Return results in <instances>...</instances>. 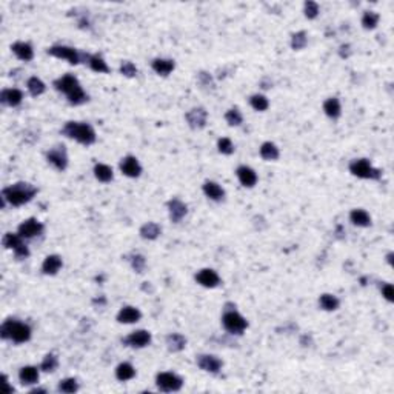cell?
Returning a JSON list of instances; mask_svg holds the SVG:
<instances>
[{"label": "cell", "mask_w": 394, "mask_h": 394, "mask_svg": "<svg viewBox=\"0 0 394 394\" xmlns=\"http://www.w3.org/2000/svg\"><path fill=\"white\" fill-rule=\"evenodd\" d=\"M54 87L57 91L63 93L68 97V102L71 105H82L88 100L87 93L82 90L77 77H74L72 74H65L57 81H54Z\"/></svg>", "instance_id": "cell-1"}, {"label": "cell", "mask_w": 394, "mask_h": 394, "mask_svg": "<svg viewBox=\"0 0 394 394\" xmlns=\"http://www.w3.org/2000/svg\"><path fill=\"white\" fill-rule=\"evenodd\" d=\"M36 194H37V188L26 182H19V183H14V185L2 190V199L5 202L11 203L13 206H20V205L28 203L30 200H33V197Z\"/></svg>", "instance_id": "cell-2"}, {"label": "cell", "mask_w": 394, "mask_h": 394, "mask_svg": "<svg viewBox=\"0 0 394 394\" xmlns=\"http://www.w3.org/2000/svg\"><path fill=\"white\" fill-rule=\"evenodd\" d=\"M62 133L69 139H75L82 145H93L96 142V133L93 126L84 122H68L63 126Z\"/></svg>", "instance_id": "cell-3"}, {"label": "cell", "mask_w": 394, "mask_h": 394, "mask_svg": "<svg viewBox=\"0 0 394 394\" xmlns=\"http://www.w3.org/2000/svg\"><path fill=\"white\" fill-rule=\"evenodd\" d=\"M0 337L5 340L11 339L16 344H23V342H28L31 339V328L26 324L8 319L2 324V327H0Z\"/></svg>", "instance_id": "cell-4"}, {"label": "cell", "mask_w": 394, "mask_h": 394, "mask_svg": "<svg viewBox=\"0 0 394 394\" xmlns=\"http://www.w3.org/2000/svg\"><path fill=\"white\" fill-rule=\"evenodd\" d=\"M48 54L52 56V57H57V59H66L71 65H77L81 62L88 63V59H90V54H87V52H78L74 48L62 46V45L60 46H51L48 49Z\"/></svg>", "instance_id": "cell-5"}, {"label": "cell", "mask_w": 394, "mask_h": 394, "mask_svg": "<svg viewBox=\"0 0 394 394\" xmlns=\"http://www.w3.org/2000/svg\"><path fill=\"white\" fill-rule=\"evenodd\" d=\"M222 324L223 328L231 333V334H242L247 328H248V322L244 316L231 308H226L223 316H222Z\"/></svg>", "instance_id": "cell-6"}, {"label": "cell", "mask_w": 394, "mask_h": 394, "mask_svg": "<svg viewBox=\"0 0 394 394\" xmlns=\"http://www.w3.org/2000/svg\"><path fill=\"white\" fill-rule=\"evenodd\" d=\"M350 173L359 179H370V180H379L382 177L380 170L374 168L370 161L366 159H356L350 164Z\"/></svg>", "instance_id": "cell-7"}, {"label": "cell", "mask_w": 394, "mask_h": 394, "mask_svg": "<svg viewBox=\"0 0 394 394\" xmlns=\"http://www.w3.org/2000/svg\"><path fill=\"white\" fill-rule=\"evenodd\" d=\"M2 244H4V247H5L7 250H13L16 259H19V260L26 259V257L30 256V250H28V247L23 244V238H22L19 232H17V234H14V232H7V234L4 235V239H2Z\"/></svg>", "instance_id": "cell-8"}, {"label": "cell", "mask_w": 394, "mask_h": 394, "mask_svg": "<svg viewBox=\"0 0 394 394\" xmlns=\"http://www.w3.org/2000/svg\"><path fill=\"white\" fill-rule=\"evenodd\" d=\"M155 383L161 391H179L183 386V379L174 373H159L155 377Z\"/></svg>", "instance_id": "cell-9"}, {"label": "cell", "mask_w": 394, "mask_h": 394, "mask_svg": "<svg viewBox=\"0 0 394 394\" xmlns=\"http://www.w3.org/2000/svg\"><path fill=\"white\" fill-rule=\"evenodd\" d=\"M46 159L52 167L60 171L66 170V167H68V154H66V149L63 145H57L54 148H51L46 154Z\"/></svg>", "instance_id": "cell-10"}, {"label": "cell", "mask_w": 394, "mask_h": 394, "mask_svg": "<svg viewBox=\"0 0 394 394\" xmlns=\"http://www.w3.org/2000/svg\"><path fill=\"white\" fill-rule=\"evenodd\" d=\"M196 363L200 370L206 371V373H213V374H217L220 370H222V360L216 356H211V354H200L197 356L196 359Z\"/></svg>", "instance_id": "cell-11"}, {"label": "cell", "mask_w": 394, "mask_h": 394, "mask_svg": "<svg viewBox=\"0 0 394 394\" xmlns=\"http://www.w3.org/2000/svg\"><path fill=\"white\" fill-rule=\"evenodd\" d=\"M122 342L131 348H143L151 344V334L145 330H139V331H134L129 336H126Z\"/></svg>", "instance_id": "cell-12"}, {"label": "cell", "mask_w": 394, "mask_h": 394, "mask_svg": "<svg viewBox=\"0 0 394 394\" xmlns=\"http://www.w3.org/2000/svg\"><path fill=\"white\" fill-rule=\"evenodd\" d=\"M42 231H43V225L37 219H28V220L22 222L19 226V234L23 239L36 238V235L42 234Z\"/></svg>", "instance_id": "cell-13"}, {"label": "cell", "mask_w": 394, "mask_h": 394, "mask_svg": "<svg viewBox=\"0 0 394 394\" xmlns=\"http://www.w3.org/2000/svg\"><path fill=\"white\" fill-rule=\"evenodd\" d=\"M120 171H122L125 176H128V177L136 179V177L140 176L142 167H140L139 161L136 159L134 155H126V157H123L122 162H120Z\"/></svg>", "instance_id": "cell-14"}, {"label": "cell", "mask_w": 394, "mask_h": 394, "mask_svg": "<svg viewBox=\"0 0 394 394\" xmlns=\"http://www.w3.org/2000/svg\"><path fill=\"white\" fill-rule=\"evenodd\" d=\"M196 280H197L199 285H202V286H205V288H216V286L220 283L219 274H217L214 270H209V268L200 270V271L196 274Z\"/></svg>", "instance_id": "cell-15"}, {"label": "cell", "mask_w": 394, "mask_h": 394, "mask_svg": "<svg viewBox=\"0 0 394 394\" xmlns=\"http://www.w3.org/2000/svg\"><path fill=\"white\" fill-rule=\"evenodd\" d=\"M168 211H170V219L174 223H179L188 213V206L183 203L180 199H171L168 202Z\"/></svg>", "instance_id": "cell-16"}, {"label": "cell", "mask_w": 394, "mask_h": 394, "mask_svg": "<svg viewBox=\"0 0 394 394\" xmlns=\"http://www.w3.org/2000/svg\"><path fill=\"white\" fill-rule=\"evenodd\" d=\"M206 117H208V114L203 108H194V110L187 113L188 125L193 129H202L206 125Z\"/></svg>", "instance_id": "cell-17"}, {"label": "cell", "mask_w": 394, "mask_h": 394, "mask_svg": "<svg viewBox=\"0 0 394 394\" xmlns=\"http://www.w3.org/2000/svg\"><path fill=\"white\" fill-rule=\"evenodd\" d=\"M142 318V312L134 306H125L117 314V322L120 324H136Z\"/></svg>", "instance_id": "cell-18"}, {"label": "cell", "mask_w": 394, "mask_h": 394, "mask_svg": "<svg viewBox=\"0 0 394 394\" xmlns=\"http://www.w3.org/2000/svg\"><path fill=\"white\" fill-rule=\"evenodd\" d=\"M62 257L57 256V254H51L48 256L45 260H43V265H42V271L43 274H48V276H54L59 273V270L62 268Z\"/></svg>", "instance_id": "cell-19"}, {"label": "cell", "mask_w": 394, "mask_h": 394, "mask_svg": "<svg viewBox=\"0 0 394 394\" xmlns=\"http://www.w3.org/2000/svg\"><path fill=\"white\" fill-rule=\"evenodd\" d=\"M23 100V94L20 90L11 88V90H4L0 93V102L4 105H8V107H17Z\"/></svg>", "instance_id": "cell-20"}, {"label": "cell", "mask_w": 394, "mask_h": 394, "mask_svg": "<svg viewBox=\"0 0 394 394\" xmlns=\"http://www.w3.org/2000/svg\"><path fill=\"white\" fill-rule=\"evenodd\" d=\"M238 177H239V182L247 188H253L257 183L256 171L253 168H250V167H245V165L238 168Z\"/></svg>", "instance_id": "cell-21"}, {"label": "cell", "mask_w": 394, "mask_h": 394, "mask_svg": "<svg viewBox=\"0 0 394 394\" xmlns=\"http://www.w3.org/2000/svg\"><path fill=\"white\" fill-rule=\"evenodd\" d=\"M13 52L20 59V60H25V62H30L33 60L34 57V51H33V46L30 43H25V42H16L13 46H11Z\"/></svg>", "instance_id": "cell-22"}, {"label": "cell", "mask_w": 394, "mask_h": 394, "mask_svg": "<svg viewBox=\"0 0 394 394\" xmlns=\"http://www.w3.org/2000/svg\"><path fill=\"white\" fill-rule=\"evenodd\" d=\"M19 379L23 385H33V383H37L39 380V370L36 368V366H23V368H20L19 371Z\"/></svg>", "instance_id": "cell-23"}, {"label": "cell", "mask_w": 394, "mask_h": 394, "mask_svg": "<svg viewBox=\"0 0 394 394\" xmlns=\"http://www.w3.org/2000/svg\"><path fill=\"white\" fill-rule=\"evenodd\" d=\"M167 347L171 353H179L187 347V339L179 333H171L167 336Z\"/></svg>", "instance_id": "cell-24"}, {"label": "cell", "mask_w": 394, "mask_h": 394, "mask_svg": "<svg viewBox=\"0 0 394 394\" xmlns=\"http://www.w3.org/2000/svg\"><path fill=\"white\" fill-rule=\"evenodd\" d=\"M203 193H205L206 197H209L211 200H216V202L223 200V197H225L223 188L219 187L216 182H205L203 183Z\"/></svg>", "instance_id": "cell-25"}, {"label": "cell", "mask_w": 394, "mask_h": 394, "mask_svg": "<svg viewBox=\"0 0 394 394\" xmlns=\"http://www.w3.org/2000/svg\"><path fill=\"white\" fill-rule=\"evenodd\" d=\"M350 220H351L353 225H356V226H370V225H371V217H370V214L366 213L365 209H362V208L353 209V211L350 213Z\"/></svg>", "instance_id": "cell-26"}, {"label": "cell", "mask_w": 394, "mask_h": 394, "mask_svg": "<svg viewBox=\"0 0 394 394\" xmlns=\"http://www.w3.org/2000/svg\"><path fill=\"white\" fill-rule=\"evenodd\" d=\"M151 66H152V69L157 72V74H161V75H168V74H171L173 71H174V62L173 60H170V59H154L152 60V63H151Z\"/></svg>", "instance_id": "cell-27"}, {"label": "cell", "mask_w": 394, "mask_h": 394, "mask_svg": "<svg viewBox=\"0 0 394 394\" xmlns=\"http://www.w3.org/2000/svg\"><path fill=\"white\" fill-rule=\"evenodd\" d=\"M324 111H325V114H327L328 117H331V119H337V117L340 116V113H342V108H340V102H339V99H336V97H330V99H327L325 103H324Z\"/></svg>", "instance_id": "cell-28"}, {"label": "cell", "mask_w": 394, "mask_h": 394, "mask_svg": "<svg viewBox=\"0 0 394 394\" xmlns=\"http://www.w3.org/2000/svg\"><path fill=\"white\" fill-rule=\"evenodd\" d=\"M161 232H162V228L154 222H148L140 228V235L143 239H148V241L157 239L161 235Z\"/></svg>", "instance_id": "cell-29"}, {"label": "cell", "mask_w": 394, "mask_h": 394, "mask_svg": "<svg viewBox=\"0 0 394 394\" xmlns=\"http://www.w3.org/2000/svg\"><path fill=\"white\" fill-rule=\"evenodd\" d=\"M94 176H96L97 180H100V182H103V183L111 182L113 177H114L113 168L108 167V165H105V164H97V165L94 167Z\"/></svg>", "instance_id": "cell-30"}, {"label": "cell", "mask_w": 394, "mask_h": 394, "mask_svg": "<svg viewBox=\"0 0 394 394\" xmlns=\"http://www.w3.org/2000/svg\"><path fill=\"white\" fill-rule=\"evenodd\" d=\"M136 376V370H134V366L131 365V363H128V362H123V363H120L117 368H116V377L119 379V380H122V382H125V380H129V379H133Z\"/></svg>", "instance_id": "cell-31"}, {"label": "cell", "mask_w": 394, "mask_h": 394, "mask_svg": "<svg viewBox=\"0 0 394 394\" xmlns=\"http://www.w3.org/2000/svg\"><path fill=\"white\" fill-rule=\"evenodd\" d=\"M260 157L265 161H276L279 159V148L273 142H265L260 146Z\"/></svg>", "instance_id": "cell-32"}, {"label": "cell", "mask_w": 394, "mask_h": 394, "mask_svg": "<svg viewBox=\"0 0 394 394\" xmlns=\"http://www.w3.org/2000/svg\"><path fill=\"white\" fill-rule=\"evenodd\" d=\"M319 305L322 306V309L325 311H336L340 305L339 299L333 294H322L319 299Z\"/></svg>", "instance_id": "cell-33"}, {"label": "cell", "mask_w": 394, "mask_h": 394, "mask_svg": "<svg viewBox=\"0 0 394 394\" xmlns=\"http://www.w3.org/2000/svg\"><path fill=\"white\" fill-rule=\"evenodd\" d=\"M59 366V360L54 354H46L40 363V370L45 371V373H52L56 371V368Z\"/></svg>", "instance_id": "cell-34"}, {"label": "cell", "mask_w": 394, "mask_h": 394, "mask_svg": "<svg viewBox=\"0 0 394 394\" xmlns=\"http://www.w3.org/2000/svg\"><path fill=\"white\" fill-rule=\"evenodd\" d=\"M26 87H28L30 94L34 96V97H37V96L45 93V84L40 81L39 77H31L28 81V84H26Z\"/></svg>", "instance_id": "cell-35"}, {"label": "cell", "mask_w": 394, "mask_h": 394, "mask_svg": "<svg viewBox=\"0 0 394 394\" xmlns=\"http://www.w3.org/2000/svg\"><path fill=\"white\" fill-rule=\"evenodd\" d=\"M379 23V14L374 11H366L362 17V25L365 30H374Z\"/></svg>", "instance_id": "cell-36"}, {"label": "cell", "mask_w": 394, "mask_h": 394, "mask_svg": "<svg viewBox=\"0 0 394 394\" xmlns=\"http://www.w3.org/2000/svg\"><path fill=\"white\" fill-rule=\"evenodd\" d=\"M250 103H251V107H253L256 111H265V110L270 107L268 99H267L265 96H262V94H254V96H251Z\"/></svg>", "instance_id": "cell-37"}, {"label": "cell", "mask_w": 394, "mask_h": 394, "mask_svg": "<svg viewBox=\"0 0 394 394\" xmlns=\"http://www.w3.org/2000/svg\"><path fill=\"white\" fill-rule=\"evenodd\" d=\"M90 68L96 72H110V66L107 65V62H105L100 56H91L90 62H88Z\"/></svg>", "instance_id": "cell-38"}, {"label": "cell", "mask_w": 394, "mask_h": 394, "mask_svg": "<svg viewBox=\"0 0 394 394\" xmlns=\"http://www.w3.org/2000/svg\"><path fill=\"white\" fill-rule=\"evenodd\" d=\"M308 43V37H306V33L305 31H299V33H294L293 37H291V48L299 51V49H303Z\"/></svg>", "instance_id": "cell-39"}, {"label": "cell", "mask_w": 394, "mask_h": 394, "mask_svg": "<svg viewBox=\"0 0 394 394\" xmlns=\"http://www.w3.org/2000/svg\"><path fill=\"white\" fill-rule=\"evenodd\" d=\"M57 389H59L60 392H68V394H71V392H75V391L78 389V383H77V380H75V379H72V377H68V379H63V380H60V383H59Z\"/></svg>", "instance_id": "cell-40"}, {"label": "cell", "mask_w": 394, "mask_h": 394, "mask_svg": "<svg viewBox=\"0 0 394 394\" xmlns=\"http://www.w3.org/2000/svg\"><path fill=\"white\" fill-rule=\"evenodd\" d=\"M225 120H226L228 125H231V126H239V125L242 123L244 117H242V114H241V111H239L238 108H232V110H228V111H226Z\"/></svg>", "instance_id": "cell-41"}, {"label": "cell", "mask_w": 394, "mask_h": 394, "mask_svg": "<svg viewBox=\"0 0 394 394\" xmlns=\"http://www.w3.org/2000/svg\"><path fill=\"white\" fill-rule=\"evenodd\" d=\"M217 148H219V152L226 154V155H229V154L234 152V145H232V142H231L228 137H222V139H219V142H217Z\"/></svg>", "instance_id": "cell-42"}, {"label": "cell", "mask_w": 394, "mask_h": 394, "mask_svg": "<svg viewBox=\"0 0 394 394\" xmlns=\"http://www.w3.org/2000/svg\"><path fill=\"white\" fill-rule=\"evenodd\" d=\"M305 16L308 19H316L319 16V5L316 2H311V0L305 2Z\"/></svg>", "instance_id": "cell-43"}, {"label": "cell", "mask_w": 394, "mask_h": 394, "mask_svg": "<svg viewBox=\"0 0 394 394\" xmlns=\"http://www.w3.org/2000/svg\"><path fill=\"white\" fill-rule=\"evenodd\" d=\"M120 72H122L123 75H126V77H134V75L137 74V68H136V65H134L133 62L125 60V62H122V65H120Z\"/></svg>", "instance_id": "cell-44"}, {"label": "cell", "mask_w": 394, "mask_h": 394, "mask_svg": "<svg viewBox=\"0 0 394 394\" xmlns=\"http://www.w3.org/2000/svg\"><path fill=\"white\" fill-rule=\"evenodd\" d=\"M131 265H133V268H134L136 273H143L145 265H146V260H145L143 256L136 254V256H133V259H131Z\"/></svg>", "instance_id": "cell-45"}, {"label": "cell", "mask_w": 394, "mask_h": 394, "mask_svg": "<svg viewBox=\"0 0 394 394\" xmlns=\"http://www.w3.org/2000/svg\"><path fill=\"white\" fill-rule=\"evenodd\" d=\"M199 84H200L202 87H206V88H208V87H209V88H213V87H214L211 75H209L208 72H205V71L199 72Z\"/></svg>", "instance_id": "cell-46"}, {"label": "cell", "mask_w": 394, "mask_h": 394, "mask_svg": "<svg viewBox=\"0 0 394 394\" xmlns=\"http://www.w3.org/2000/svg\"><path fill=\"white\" fill-rule=\"evenodd\" d=\"M382 296H383L388 302H392V300H394V290H392V285H391V283L382 285Z\"/></svg>", "instance_id": "cell-47"}, {"label": "cell", "mask_w": 394, "mask_h": 394, "mask_svg": "<svg viewBox=\"0 0 394 394\" xmlns=\"http://www.w3.org/2000/svg\"><path fill=\"white\" fill-rule=\"evenodd\" d=\"M350 56V45L340 46V57H348Z\"/></svg>", "instance_id": "cell-48"}, {"label": "cell", "mask_w": 394, "mask_h": 394, "mask_svg": "<svg viewBox=\"0 0 394 394\" xmlns=\"http://www.w3.org/2000/svg\"><path fill=\"white\" fill-rule=\"evenodd\" d=\"M31 392H33V394H37V392H46V389H43V388H36V389H31Z\"/></svg>", "instance_id": "cell-49"}, {"label": "cell", "mask_w": 394, "mask_h": 394, "mask_svg": "<svg viewBox=\"0 0 394 394\" xmlns=\"http://www.w3.org/2000/svg\"><path fill=\"white\" fill-rule=\"evenodd\" d=\"M386 259H388V262H389V264L392 265V253H389V254L386 256Z\"/></svg>", "instance_id": "cell-50"}]
</instances>
